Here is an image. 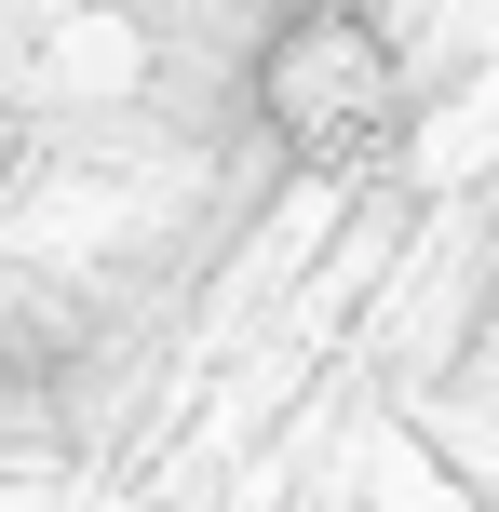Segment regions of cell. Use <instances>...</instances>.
<instances>
[{
	"instance_id": "6da1fadb",
	"label": "cell",
	"mask_w": 499,
	"mask_h": 512,
	"mask_svg": "<svg viewBox=\"0 0 499 512\" xmlns=\"http://www.w3.org/2000/svg\"><path fill=\"white\" fill-rule=\"evenodd\" d=\"M257 122L284 135L297 162H378L405 135V68H392V41H378L351 0H297L284 27L257 41Z\"/></svg>"
}]
</instances>
